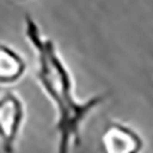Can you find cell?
<instances>
[{"mask_svg": "<svg viewBox=\"0 0 153 153\" xmlns=\"http://www.w3.org/2000/svg\"><path fill=\"white\" fill-rule=\"evenodd\" d=\"M25 115V104L16 92L6 91L0 95V149L3 153H16Z\"/></svg>", "mask_w": 153, "mask_h": 153, "instance_id": "obj_2", "label": "cell"}, {"mask_svg": "<svg viewBox=\"0 0 153 153\" xmlns=\"http://www.w3.org/2000/svg\"><path fill=\"white\" fill-rule=\"evenodd\" d=\"M26 72V61L17 51L0 42V86L16 84Z\"/></svg>", "mask_w": 153, "mask_h": 153, "instance_id": "obj_4", "label": "cell"}, {"mask_svg": "<svg viewBox=\"0 0 153 153\" xmlns=\"http://www.w3.org/2000/svg\"><path fill=\"white\" fill-rule=\"evenodd\" d=\"M104 153H141L144 139L135 129L120 121H109L101 136Z\"/></svg>", "mask_w": 153, "mask_h": 153, "instance_id": "obj_3", "label": "cell"}, {"mask_svg": "<svg viewBox=\"0 0 153 153\" xmlns=\"http://www.w3.org/2000/svg\"><path fill=\"white\" fill-rule=\"evenodd\" d=\"M25 35L37 54L35 76L57 110L55 132L58 143L55 153H69L72 144L75 147L81 144V124L84 118L103 103L106 95H95L84 101L75 98L71 72L61 60L54 40L42 34L31 14H25Z\"/></svg>", "mask_w": 153, "mask_h": 153, "instance_id": "obj_1", "label": "cell"}]
</instances>
